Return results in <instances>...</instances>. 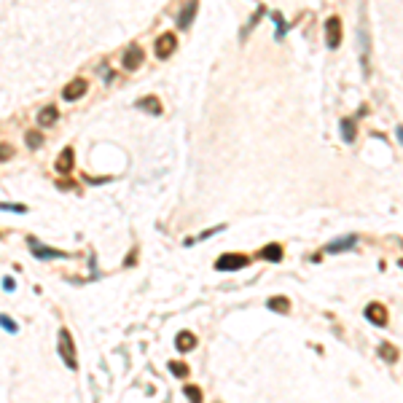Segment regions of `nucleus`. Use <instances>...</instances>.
Returning <instances> with one entry per match:
<instances>
[{
    "instance_id": "nucleus-3",
    "label": "nucleus",
    "mask_w": 403,
    "mask_h": 403,
    "mask_svg": "<svg viewBox=\"0 0 403 403\" xmlns=\"http://www.w3.org/2000/svg\"><path fill=\"white\" fill-rule=\"evenodd\" d=\"M247 266V258L245 255H221L215 261V269L218 271H226V269H242Z\"/></svg>"
},
{
    "instance_id": "nucleus-7",
    "label": "nucleus",
    "mask_w": 403,
    "mask_h": 403,
    "mask_svg": "<svg viewBox=\"0 0 403 403\" xmlns=\"http://www.w3.org/2000/svg\"><path fill=\"white\" fill-rule=\"evenodd\" d=\"M172 51H175V35L167 32V35H161V38L156 41V57L159 59H167Z\"/></svg>"
},
{
    "instance_id": "nucleus-24",
    "label": "nucleus",
    "mask_w": 403,
    "mask_h": 403,
    "mask_svg": "<svg viewBox=\"0 0 403 403\" xmlns=\"http://www.w3.org/2000/svg\"><path fill=\"white\" fill-rule=\"evenodd\" d=\"M3 288L6 290H14V280H3Z\"/></svg>"
},
{
    "instance_id": "nucleus-23",
    "label": "nucleus",
    "mask_w": 403,
    "mask_h": 403,
    "mask_svg": "<svg viewBox=\"0 0 403 403\" xmlns=\"http://www.w3.org/2000/svg\"><path fill=\"white\" fill-rule=\"evenodd\" d=\"M0 325H3L6 331H11V334H14V331H16V325H14V320H11V317H6V315H0Z\"/></svg>"
},
{
    "instance_id": "nucleus-22",
    "label": "nucleus",
    "mask_w": 403,
    "mask_h": 403,
    "mask_svg": "<svg viewBox=\"0 0 403 403\" xmlns=\"http://www.w3.org/2000/svg\"><path fill=\"white\" fill-rule=\"evenodd\" d=\"M11 156H14V148L6 145V143H0V161H8Z\"/></svg>"
},
{
    "instance_id": "nucleus-10",
    "label": "nucleus",
    "mask_w": 403,
    "mask_h": 403,
    "mask_svg": "<svg viewBox=\"0 0 403 403\" xmlns=\"http://www.w3.org/2000/svg\"><path fill=\"white\" fill-rule=\"evenodd\" d=\"M30 250H32V255H38L41 261H43V258H65V253L51 250V247H43V245H38L35 240H30Z\"/></svg>"
},
{
    "instance_id": "nucleus-20",
    "label": "nucleus",
    "mask_w": 403,
    "mask_h": 403,
    "mask_svg": "<svg viewBox=\"0 0 403 403\" xmlns=\"http://www.w3.org/2000/svg\"><path fill=\"white\" fill-rule=\"evenodd\" d=\"M170 371H172L175 376H180V379H183V376H188V365L180 363V360H175V363H170Z\"/></svg>"
},
{
    "instance_id": "nucleus-21",
    "label": "nucleus",
    "mask_w": 403,
    "mask_h": 403,
    "mask_svg": "<svg viewBox=\"0 0 403 403\" xmlns=\"http://www.w3.org/2000/svg\"><path fill=\"white\" fill-rule=\"evenodd\" d=\"M27 145H30V148H41V145H43V137H41L38 132H27Z\"/></svg>"
},
{
    "instance_id": "nucleus-6",
    "label": "nucleus",
    "mask_w": 403,
    "mask_h": 403,
    "mask_svg": "<svg viewBox=\"0 0 403 403\" xmlns=\"http://www.w3.org/2000/svg\"><path fill=\"white\" fill-rule=\"evenodd\" d=\"M84 91H86V81H84V78H76V81H70V84L65 86L62 97H65L67 102H73V100H78Z\"/></svg>"
},
{
    "instance_id": "nucleus-8",
    "label": "nucleus",
    "mask_w": 403,
    "mask_h": 403,
    "mask_svg": "<svg viewBox=\"0 0 403 403\" xmlns=\"http://www.w3.org/2000/svg\"><path fill=\"white\" fill-rule=\"evenodd\" d=\"M355 245H358V236H355V234H347V236H341V240L331 242L325 250H328V253H344V250H352Z\"/></svg>"
},
{
    "instance_id": "nucleus-17",
    "label": "nucleus",
    "mask_w": 403,
    "mask_h": 403,
    "mask_svg": "<svg viewBox=\"0 0 403 403\" xmlns=\"http://www.w3.org/2000/svg\"><path fill=\"white\" fill-rule=\"evenodd\" d=\"M341 135H344L347 143L355 140V121H352V118H344V121H341Z\"/></svg>"
},
{
    "instance_id": "nucleus-4",
    "label": "nucleus",
    "mask_w": 403,
    "mask_h": 403,
    "mask_svg": "<svg viewBox=\"0 0 403 403\" xmlns=\"http://www.w3.org/2000/svg\"><path fill=\"white\" fill-rule=\"evenodd\" d=\"M143 49H140V46H129V49L124 51V67L126 70H137L140 65H143Z\"/></svg>"
},
{
    "instance_id": "nucleus-9",
    "label": "nucleus",
    "mask_w": 403,
    "mask_h": 403,
    "mask_svg": "<svg viewBox=\"0 0 403 403\" xmlns=\"http://www.w3.org/2000/svg\"><path fill=\"white\" fill-rule=\"evenodd\" d=\"M73 161H76L73 148H65L62 153H59V159H57V172L59 175H67L70 170H73Z\"/></svg>"
},
{
    "instance_id": "nucleus-5",
    "label": "nucleus",
    "mask_w": 403,
    "mask_h": 403,
    "mask_svg": "<svg viewBox=\"0 0 403 403\" xmlns=\"http://www.w3.org/2000/svg\"><path fill=\"white\" fill-rule=\"evenodd\" d=\"M365 320L374 323V325H384L387 323V309L382 304H369L365 306Z\"/></svg>"
},
{
    "instance_id": "nucleus-1",
    "label": "nucleus",
    "mask_w": 403,
    "mask_h": 403,
    "mask_svg": "<svg viewBox=\"0 0 403 403\" xmlns=\"http://www.w3.org/2000/svg\"><path fill=\"white\" fill-rule=\"evenodd\" d=\"M59 355H62V360L67 369H76V347H73V336H70V331L62 328L59 331Z\"/></svg>"
},
{
    "instance_id": "nucleus-25",
    "label": "nucleus",
    "mask_w": 403,
    "mask_h": 403,
    "mask_svg": "<svg viewBox=\"0 0 403 403\" xmlns=\"http://www.w3.org/2000/svg\"><path fill=\"white\" fill-rule=\"evenodd\" d=\"M398 140H400V143H403V126L398 129Z\"/></svg>"
},
{
    "instance_id": "nucleus-16",
    "label": "nucleus",
    "mask_w": 403,
    "mask_h": 403,
    "mask_svg": "<svg viewBox=\"0 0 403 403\" xmlns=\"http://www.w3.org/2000/svg\"><path fill=\"white\" fill-rule=\"evenodd\" d=\"M379 355H382L387 363H395L398 360V350L393 344H382V347H379Z\"/></svg>"
},
{
    "instance_id": "nucleus-11",
    "label": "nucleus",
    "mask_w": 403,
    "mask_h": 403,
    "mask_svg": "<svg viewBox=\"0 0 403 403\" xmlns=\"http://www.w3.org/2000/svg\"><path fill=\"white\" fill-rule=\"evenodd\" d=\"M175 347L180 350V352L194 350V347H196V336H194V334H188V331H180V334L175 336Z\"/></svg>"
},
{
    "instance_id": "nucleus-13",
    "label": "nucleus",
    "mask_w": 403,
    "mask_h": 403,
    "mask_svg": "<svg viewBox=\"0 0 403 403\" xmlns=\"http://www.w3.org/2000/svg\"><path fill=\"white\" fill-rule=\"evenodd\" d=\"M196 8H199L196 3H188V6H186V8L180 11V16H177V27H183V30H186V27H188V22L194 19V14H196Z\"/></svg>"
},
{
    "instance_id": "nucleus-14",
    "label": "nucleus",
    "mask_w": 403,
    "mask_h": 403,
    "mask_svg": "<svg viewBox=\"0 0 403 403\" xmlns=\"http://www.w3.org/2000/svg\"><path fill=\"white\" fill-rule=\"evenodd\" d=\"M258 258H266V261H280V258H282V247H280V245H266V247H261Z\"/></svg>"
},
{
    "instance_id": "nucleus-15",
    "label": "nucleus",
    "mask_w": 403,
    "mask_h": 403,
    "mask_svg": "<svg viewBox=\"0 0 403 403\" xmlns=\"http://www.w3.org/2000/svg\"><path fill=\"white\" fill-rule=\"evenodd\" d=\"M137 105H140V108H148V113H161V102L156 97H145V100H140Z\"/></svg>"
},
{
    "instance_id": "nucleus-2",
    "label": "nucleus",
    "mask_w": 403,
    "mask_h": 403,
    "mask_svg": "<svg viewBox=\"0 0 403 403\" xmlns=\"http://www.w3.org/2000/svg\"><path fill=\"white\" fill-rule=\"evenodd\" d=\"M325 43H328V49H339V43H341V22H339V16H331L325 22Z\"/></svg>"
},
{
    "instance_id": "nucleus-18",
    "label": "nucleus",
    "mask_w": 403,
    "mask_h": 403,
    "mask_svg": "<svg viewBox=\"0 0 403 403\" xmlns=\"http://www.w3.org/2000/svg\"><path fill=\"white\" fill-rule=\"evenodd\" d=\"M269 306H271V309H277V312H288V309H290V304H288L285 296H277V299H271Z\"/></svg>"
},
{
    "instance_id": "nucleus-19",
    "label": "nucleus",
    "mask_w": 403,
    "mask_h": 403,
    "mask_svg": "<svg viewBox=\"0 0 403 403\" xmlns=\"http://www.w3.org/2000/svg\"><path fill=\"white\" fill-rule=\"evenodd\" d=\"M186 398L191 400V403H202V390H199L196 384H188V387H186Z\"/></svg>"
},
{
    "instance_id": "nucleus-12",
    "label": "nucleus",
    "mask_w": 403,
    "mask_h": 403,
    "mask_svg": "<svg viewBox=\"0 0 403 403\" xmlns=\"http://www.w3.org/2000/svg\"><path fill=\"white\" fill-rule=\"evenodd\" d=\"M57 118H59V111L54 108V105H49V108H43V111L38 113V124H41V126H51Z\"/></svg>"
}]
</instances>
